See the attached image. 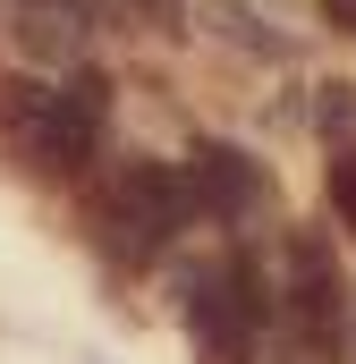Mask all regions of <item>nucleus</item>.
Returning a JSON list of instances; mask_svg holds the SVG:
<instances>
[{"label": "nucleus", "mask_w": 356, "mask_h": 364, "mask_svg": "<svg viewBox=\"0 0 356 364\" xmlns=\"http://www.w3.org/2000/svg\"><path fill=\"white\" fill-rule=\"evenodd\" d=\"M93 246L119 263V272H153L178 237L195 229V195H187V170L178 161H153V153H127L110 161V178L93 195Z\"/></svg>", "instance_id": "f257e3e1"}, {"label": "nucleus", "mask_w": 356, "mask_h": 364, "mask_svg": "<svg viewBox=\"0 0 356 364\" xmlns=\"http://www.w3.org/2000/svg\"><path fill=\"white\" fill-rule=\"evenodd\" d=\"M280 322V288L271 272L229 246L212 272L187 279V339H195V364H263V331Z\"/></svg>", "instance_id": "f03ea898"}, {"label": "nucleus", "mask_w": 356, "mask_h": 364, "mask_svg": "<svg viewBox=\"0 0 356 364\" xmlns=\"http://www.w3.org/2000/svg\"><path fill=\"white\" fill-rule=\"evenodd\" d=\"M280 322H288V339H297V356L314 364H340L348 356V272H340V255L314 237V229H297L288 246H280Z\"/></svg>", "instance_id": "7ed1b4c3"}, {"label": "nucleus", "mask_w": 356, "mask_h": 364, "mask_svg": "<svg viewBox=\"0 0 356 364\" xmlns=\"http://www.w3.org/2000/svg\"><path fill=\"white\" fill-rule=\"evenodd\" d=\"M178 170H187V195H195V220H212V229H255L280 203V178L246 144H221V136H204Z\"/></svg>", "instance_id": "20e7f679"}, {"label": "nucleus", "mask_w": 356, "mask_h": 364, "mask_svg": "<svg viewBox=\"0 0 356 364\" xmlns=\"http://www.w3.org/2000/svg\"><path fill=\"white\" fill-rule=\"evenodd\" d=\"M102 127H110V77H102V68H68V77L51 85L43 144H34V170H26V178H77L93 153H102Z\"/></svg>", "instance_id": "39448f33"}, {"label": "nucleus", "mask_w": 356, "mask_h": 364, "mask_svg": "<svg viewBox=\"0 0 356 364\" xmlns=\"http://www.w3.org/2000/svg\"><path fill=\"white\" fill-rule=\"evenodd\" d=\"M9 34H17V51L34 60V77H43V68H60V77L85 68V9H77V0H17V26H9Z\"/></svg>", "instance_id": "423d86ee"}, {"label": "nucleus", "mask_w": 356, "mask_h": 364, "mask_svg": "<svg viewBox=\"0 0 356 364\" xmlns=\"http://www.w3.org/2000/svg\"><path fill=\"white\" fill-rule=\"evenodd\" d=\"M43 110H51V77H0V153H9V170H34Z\"/></svg>", "instance_id": "0eeeda50"}, {"label": "nucleus", "mask_w": 356, "mask_h": 364, "mask_svg": "<svg viewBox=\"0 0 356 364\" xmlns=\"http://www.w3.org/2000/svg\"><path fill=\"white\" fill-rule=\"evenodd\" d=\"M204 26L229 43V51H255V60H288V34H271V17H255V9H238V0H212L204 9Z\"/></svg>", "instance_id": "6e6552de"}, {"label": "nucleus", "mask_w": 356, "mask_h": 364, "mask_svg": "<svg viewBox=\"0 0 356 364\" xmlns=\"http://www.w3.org/2000/svg\"><path fill=\"white\" fill-rule=\"evenodd\" d=\"M305 127L340 153V144H356V85L348 77H323V85L305 93Z\"/></svg>", "instance_id": "1a4fd4ad"}, {"label": "nucleus", "mask_w": 356, "mask_h": 364, "mask_svg": "<svg viewBox=\"0 0 356 364\" xmlns=\"http://www.w3.org/2000/svg\"><path fill=\"white\" fill-rule=\"evenodd\" d=\"M323 195H331V220L356 237V144H340V153H331V178H323Z\"/></svg>", "instance_id": "9d476101"}, {"label": "nucleus", "mask_w": 356, "mask_h": 364, "mask_svg": "<svg viewBox=\"0 0 356 364\" xmlns=\"http://www.w3.org/2000/svg\"><path fill=\"white\" fill-rule=\"evenodd\" d=\"M127 9H136L153 34H178V17H187V0H127Z\"/></svg>", "instance_id": "9b49d317"}, {"label": "nucleus", "mask_w": 356, "mask_h": 364, "mask_svg": "<svg viewBox=\"0 0 356 364\" xmlns=\"http://www.w3.org/2000/svg\"><path fill=\"white\" fill-rule=\"evenodd\" d=\"M323 17H331V26H348V34H356V0H323Z\"/></svg>", "instance_id": "f8f14e48"}, {"label": "nucleus", "mask_w": 356, "mask_h": 364, "mask_svg": "<svg viewBox=\"0 0 356 364\" xmlns=\"http://www.w3.org/2000/svg\"><path fill=\"white\" fill-rule=\"evenodd\" d=\"M348 356H356V331H348Z\"/></svg>", "instance_id": "ddd939ff"}, {"label": "nucleus", "mask_w": 356, "mask_h": 364, "mask_svg": "<svg viewBox=\"0 0 356 364\" xmlns=\"http://www.w3.org/2000/svg\"><path fill=\"white\" fill-rule=\"evenodd\" d=\"M93 364H102V356H93Z\"/></svg>", "instance_id": "4468645a"}]
</instances>
